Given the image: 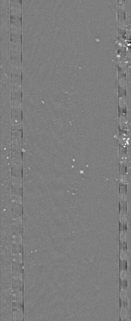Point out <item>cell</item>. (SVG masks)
Here are the masks:
<instances>
[{"instance_id": "6da1fadb", "label": "cell", "mask_w": 131, "mask_h": 321, "mask_svg": "<svg viewBox=\"0 0 131 321\" xmlns=\"http://www.w3.org/2000/svg\"><path fill=\"white\" fill-rule=\"evenodd\" d=\"M20 130H12L11 134V165L12 185L22 186V133Z\"/></svg>"}]
</instances>
